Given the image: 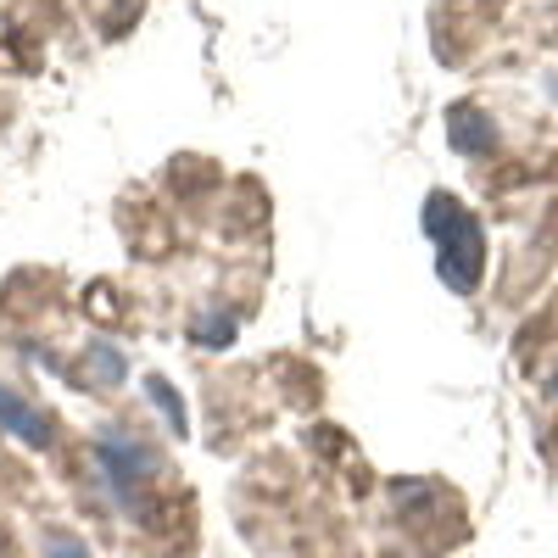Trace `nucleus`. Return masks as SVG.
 <instances>
[{
	"label": "nucleus",
	"mask_w": 558,
	"mask_h": 558,
	"mask_svg": "<svg viewBox=\"0 0 558 558\" xmlns=\"http://www.w3.org/2000/svg\"><path fill=\"white\" fill-rule=\"evenodd\" d=\"M425 218H430V235H436V252H441V279H447L452 291H475L481 286V268H486L481 223L463 213L452 196H430Z\"/></svg>",
	"instance_id": "nucleus-1"
},
{
	"label": "nucleus",
	"mask_w": 558,
	"mask_h": 558,
	"mask_svg": "<svg viewBox=\"0 0 558 558\" xmlns=\"http://www.w3.org/2000/svg\"><path fill=\"white\" fill-rule=\"evenodd\" d=\"M0 425H7L12 436H23V441H34V447H45V418L34 408H23L12 391H0Z\"/></svg>",
	"instance_id": "nucleus-2"
},
{
	"label": "nucleus",
	"mask_w": 558,
	"mask_h": 558,
	"mask_svg": "<svg viewBox=\"0 0 558 558\" xmlns=\"http://www.w3.org/2000/svg\"><path fill=\"white\" fill-rule=\"evenodd\" d=\"M39 553H45V558H89L68 531H45V547H39Z\"/></svg>",
	"instance_id": "nucleus-3"
}]
</instances>
